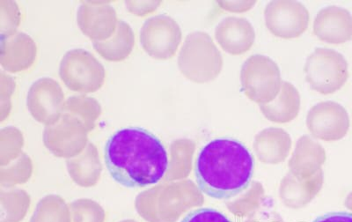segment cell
Segmentation results:
<instances>
[{
  "mask_svg": "<svg viewBox=\"0 0 352 222\" xmlns=\"http://www.w3.org/2000/svg\"><path fill=\"white\" fill-rule=\"evenodd\" d=\"M104 162L110 176L127 188H141L158 184L169 168L164 144L151 131L128 127L107 140Z\"/></svg>",
  "mask_w": 352,
  "mask_h": 222,
  "instance_id": "1",
  "label": "cell"
},
{
  "mask_svg": "<svg viewBox=\"0 0 352 222\" xmlns=\"http://www.w3.org/2000/svg\"><path fill=\"white\" fill-rule=\"evenodd\" d=\"M313 31L322 42L342 45L352 39V14L340 6H327L314 19Z\"/></svg>",
  "mask_w": 352,
  "mask_h": 222,
  "instance_id": "10",
  "label": "cell"
},
{
  "mask_svg": "<svg viewBox=\"0 0 352 222\" xmlns=\"http://www.w3.org/2000/svg\"><path fill=\"white\" fill-rule=\"evenodd\" d=\"M181 222H232L221 212L213 208H200L190 212Z\"/></svg>",
  "mask_w": 352,
  "mask_h": 222,
  "instance_id": "24",
  "label": "cell"
},
{
  "mask_svg": "<svg viewBox=\"0 0 352 222\" xmlns=\"http://www.w3.org/2000/svg\"><path fill=\"white\" fill-rule=\"evenodd\" d=\"M282 184V194L286 199H304L309 198L320 189L322 181V175H317L313 181L298 186L297 181L291 177H286Z\"/></svg>",
  "mask_w": 352,
  "mask_h": 222,
  "instance_id": "22",
  "label": "cell"
},
{
  "mask_svg": "<svg viewBox=\"0 0 352 222\" xmlns=\"http://www.w3.org/2000/svg\"><path fill=\"white\" fill-rule=\"evenodd\" d=\"M160 186L146 190L137 197L136 209L138 214L147 222H162L158 212V197Z\"/></svg>",
  "mask_w": 352,
  "mask_h": 222,
  "instance_id": "21",
  "label": "cell"
},
{
  "mask_svg": "<svg viewBox=\"0 0 352 222\" xmlns=\"http://www.w3.org/2000/svg\"><path fill=\"white\" fill-rule=\"evenodd\" d=\"M30 222H71L70 208L61 197H44L37 204Z\"/></svg>",
  "mask_w": 352,
  "mask_h": 222,
  "instance_id": "18",
  "label": "cell"
},
{
  "mask_svg": "<svg viewBox=\"0 0 352 222\" xmlns=\"http://www.w3.org/2000/svg\"><path fill=\"white\" fill-rule=\"evenodd\" d=\"M30 206V197L21 190L1 192L0 222H21L26 217Z\"/></svg>",
  "mask_w": 352,
  "mask_h": 222,
  "instance_id": "19",
  "label": "cell"
},
{
  "mask_svg": "<svg viewBox=\"0 0 352 222\" xmlns=\"http://www.w3.org/2000/svg\"><path fill=\"white\" fill-rule=\"evenodd\" d=\"M264 18L270 32L285 40L302 36L310 21L306 6L294 0L270 1L264 10Z\"/></svg>",
  "mask_w": 352,
  "mask_h": 222,
  "instance_id": "6",
  "label": "cell"
},
{
  "mask_svg": "<svg viewBox=\"0 0 352 222\" xmlns=\"http://www.w3.org/2000/svg\"><path fill=\"white\" fill-rule=\"evenodd\" d=\"M313 222H352V214L346 212H328L317 217Z\"/></svg>",
  "mask_w": 352,
  "mask_h": 222,
  "instance_id": "26",
  "label": "cell"
},
{
  "mask_svg": "<svg viewBox=\"0 0 352 222\" xmlns=\"http://www.w3.org/2000/svg\"><path fill=\"white\" fill-rule=\"evenodd\" d=\"M157 27H152L148 23L144 25L142 30L149 34L141 33L140 38L144 49L153 57L160 59H169L175 55L182 41L180 27L174 19L160 15L155 17Z\"/></svg>",
  "mask_w": 352,
  "mask_h": 222,
  "instance_id": "9",
  "label": "cell"
},
{
  "mask_svg": "<svg viewBox=\"0 0 352 222\" xmlns=\"http://www.w3.org/2000/svg\"><path fill=\"white\" fill-rule=\"evenodd\" d=\"M324 159L323 149L312 142L309 137H304L298 144L296 155L290 165L296 172V175H304L319 167Z\"/></svg>",
  "mask_w": 352,
  "mask_h": 222,
  "instance_id": "17",
  "label": "cell"
},
{
  "mask_svg": "<svg viewBox=\"0 0 352 222\" xmlns=\"http://www.w3.org/2000/svg\"><path fill=\"white\" fill-rule=\"evenodd\" d=\"M71 222H105L106 212L102 206L92 199L75 200L69 205Z\"/></svg>",
  "mask_w": 352,
  "mask_h": 222,
  "instance_id": "20",
  "label": "cell"
},
{
  "mask_svg": "<svg viewBox=\"0 0 352 222\" xmlns=\"http://www.w3.org/2000/svg\"><path fill=\"white\" fill-rule=\"evenodd\" d=\"M304 71L311 89L324 96L340 90L350 76L344 56L328 48L314 49L307 59Z\"/></svg>",
  "mask_w": 352,
  "mask_h": 222,
  "instance_id": "5",
  "label": "cell"
},
{
  "mask_svg": "<svg viewBox=\"0 0 352 222\" xmlns=\"http://www.w3.org/2000/svg\"><path fill=\"white\" fill-rule=\"evenodd\" d=\"M346 206L352 210V192L349 195L346 199Z\"/></svg>",
  "mask_w": 352,
  "mask_h": 222,
  "instance_id": "27",
  "label": "cell"
},
{
  "mask_svg": "<svg viewBox=\"0 0 352 222\" xmlns=\"http://www.w3.org/2000/svg\"><path fill=\"white\" fill-rule=\"evenodd\" d=\"M224 60L214 41L208 34H188L179 57V67L195 83H208L221 74Z\"/></svg>",
  "mask_w": 352,
  "mask_h": 222,
  "instance_id": "3",
  "label": "cell"
},
{
  "mask_svg": "<svg viewBox=\"0 0 352 222\" xmlns=\"http://www.w3.org/2000/svg\"><path fill=\"white\" fill-rule=\"evenodd\" d=\"M290 146L291 140L288 134L276 128L263 131L254 142V149L261 161L270 164H278L285 159Z\"/></svg>",
  "mask_w": 352,
  "mask_h": 222,
  "instance_id": "14",
  "label": "cell"
},
{
  "mask_svg": "<svg viewBox=\"0 0 352 222\" xmlns=\"http://www.w3.org/2000/svg\"><path fill=\"white\" fill-rule=\"evenodd\" d=\"M69 174L75 183L82 187L96 186L102 173L98 152L93 144H89L82 153L67 159Z\"/></svg>",
  "mask_w": 352,
  "mask_h": 222,
  "instance_id": "13",
  "label": "cell"
},
{
  "mask_svg": "<svg viewBox=\"0 0 352 222\" xmlns=\"http://www.w3.org/2000/svg\"><path fill=\"white\" fill-rule=\"evenodd\" d=\"M87 131L80 120L65 118L61 124L46 128L44 144L53 155L70 159L80 155L87 146Z\"/></svg>",
  "mask_w": 352,
  "mask_h": 222,
  "instance_id": "8",
  "label": "cell"
},
{
  "mask_svg": "<svg viewBox=\"0 0 352 222\" xmlns=\"http://www.w3.org/2000/svg\"><path fill=\"white\" fill-rule=\"evenodd\" d=\"M192 183H180L170 184L168 186H160L158 197V212L162 222H173L179 217L182 211V201L184 192Z\"/></svg>",
  "mask_w": 352,
  "mask_h": 222,
  "instance_id": "16",
  "label": "cell"
},
{
  "mask_svg": "<svg viewBox=\"0 0 352 222\" xmlns=\"http://www.w3.org/2000/svg\"><path fill=\"white\" fill-rule=\"evenodd\" d=\"M300 95L288 81H283L280 93L274 101L259 105L264 117L274 123H289L297 118L300 111Z\"/></svg>",
  "mask_w": 352,
  "mask_h": 222,
  "instance_id": "12",
  "label": "cell"
},
{
  "mask_svg": "<svg viewBox=\"0 0 352 222\" xmlns=\"http://www.w3.org/2000/svg\"><path fill=\"white\" fill-rule=\"evenodd\" d=\"M215 38L226 53L240 56L252 48L256 40V31L246 18L226 17L217 26Z\"/></svg>",
  "mask_w": 352,
  "mask_h": 222,
  "instance_id": "11",
  "label": "cell"
},
{
  "mask_svg": "<svg viewBox=\"0 0 352 222\" xmlns=\"http://www.w3.org/2000/svg\"><path fill=\"white\" fill-rule=\"evenodd\" d=\"M69 58L72 59V63L67 58H63L61 67H60V77L65 81L66 86L70 87L72 90L76 91L78 82V91L81 92H93L92 87L88 84V81L96 79V77L91 76L92 75V68L91 64L94 63L96 59L92 55H88L86 62L82 60L84 51L80 49V60H75L74 54L72 52H69L67 54Z\"/></svg>",
  "mask_w": 352,
  "mask_h": 222,
  "instance_id": "15",
  "label": "cell"
},
{
  "mask_svg": "<svg viewBox=\"0 0 352 222\" xmlns=\"http://www.w3.org/2000/svg\"><path fill=\"white\" fill-rule=\"evenodd\" d=\"M242 91L258 105L272 102L281 91V71L273 59L264 55L248 58L241 70Z\"/></svg>",
  "mask_w": 352,
  "mask_h": 222,
  "instance_id": "4",
  "label": "cell"
},
{
  "mask_svg": "<svg viewBox=\"0 0 352 222\" xmlns=\"http://www.w3.org/2000/svg\"><path fill=\"white\" fill-rule=\"evenodd\" d=\"M220 8L231 12H244L252 8L256 1H219Z\"/></svg>",
  "mask_w": 352,
  "mask_h": 222,
  "instance_id": "25",
  "label": "cell"
},
{
  "mask_svg": "<svg viewBox=\"0 0 352 222\" xmlns=\"http://www.w3.org/2000/svg\"><path fill=\"white\" fill-rule=\"evenodd\" d=\"M120 222H138V221H134V220H124V221H122Z\"/></svg>",
  "mask_w": 352,
  "mask_h": 222,
  "instance_id": "28",
  "label": "cell"
},
{
  "mask_svg": "<svg viewBox=\"0 0 352 222\" xmlns=\"http://www.w3.org/2000/svg\"><path fill=\"white\" fill-rule=\"evenodd\" d=\"M6 170V174L14 173L10 177L2 181V184L6 186H14V184H22L26 182V180L31 176L32 172V164H31L30 159L26 155L22 156L18 159L15 166Z\"/></svg>",
  "mask_w": 352,
  "mask_h": 222,
  "instance_id": "23",
  "label": "cell"
},
{
  "mask_svg": "<svg viewBox=\"0 0 352 222\" xmlns=\"http://www.w3.org/2000/svg\"><path fill=\"white\" fill-rule=\"evenodd\" d=\"M254 168L253 155L243 143L219 137L200 150L195 176L201 192L212 199H229L248 188Z\"/></svg>",
  "mask_w": 352,
  "mask_h": 222,
  "instance_id": "2",
  "label": "cell"
},
{
  "mask_svg": "<svg viewBox=\"0 0 352 222\" xmlns=\"http://www.w3.org/2000/svg\"><path fill=\"white\" fill-rule=\"evenodd\" d=\"M308 129L316 137L332 142L342 139L350 128V118L339 103L326 101L317 103L308 111Z\"/></svg>",
  "mask_w": 352,
  "mask_h": 222,
  "instance_id": "7",
  "label": "cell"
}]
</instances>
